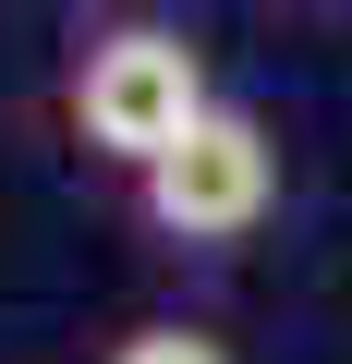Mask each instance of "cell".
Segmentation results:
<instances>
[{
  "label": "cell",
  "instance_id": "1",
  "mask_svg": "<svg viewBox=\"0 0 352 364\" xmlns=\"http://www.w3.org/2000/svg\"><path fill=\"white\" fill-rule=\"evenodd\" d=\"M207 109H219V97H207V61H195L183 25H122V37H97V49L73 61V134H85L110 170H158Z\"/></svg>",
  "mask_w": 352,
  "mask_h": 364
},
{
  "label": "cell",
  "instance_id": "2",
  "mask_svg": "<svg viewBox=\"0 0 352 364\" xmlns=\"http://www.w3.org/2000/svg\"><path fill=\"white\" fill-rule=\"evenodd\" d=\"M134 207H146V231H158V243H195V255L243 243V231L279 207V146H267V122L219 97V109L170 146L158 170H134Z\"/></svg>",
  "mask_w": 352,
  "mask_h": 364
},
{
  "label": "cell",
  "instance_id": "3",
  "mask_svg": "<svg viewBox=\"0 0 352 364\" xmlns=\"http://www.w3.org/2000/svg\"><path fill=\"white\" fill-rule=\"evenodd\" d=\"M110 364H231V352H219L207 328H134V340H122Z\"/></svg>",
  "mask_w": 352,
  "mask_h": 364
}]
</instances>
